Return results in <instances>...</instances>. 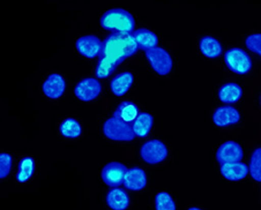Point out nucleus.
I'll list each match as a JSON object with an SVG mask.
<instances>
[{"mask_svg": "<svg viewBox=\"0 0 261 210\" xmlns=\"http://www.w3.org/2000/svg\"><path fill=\"white\" fill-rule=\"evenodd\" d=\"M138 49L139 46L132 34H112L103 42L99 57H104L119 66L125 59L136 54Z\"/></svg>", "mask_w": 261, "mask_h": 210, "instance_id": "obj_1", "label": "nucleus"}, {"mask_svg": "<svg viewBox=\"0 0 261 210\" xmlns=\"http://www.w3.org/2000/svg\"><path fill=\"white\" fill-rule=\"evenodd\" d=\"M101 25L114 34H133L136 21L129 12L123 8H114L104 13L101 17Z\"/></svg>", "mask_w": 261, "mask_h": 210, "instance_id": "obj_2", "label": "nucleus"}, {"mask_svg": "<svg viewBox=\"0 0 261 210\" xmlns=\"http://www.w3.org/2000/svg\"><path fill=\"white\" fill-rule=\"evenodd\" d=\"M103 133L108 139L114 141H132L136 138L132 125L126 124L117 118L112 117L104 122Z\"/></svg>", "mask_w": 261, "mask_h": 210, "instance_id": "obj_3", "label": "nucleus"}, {"mask_svg": "<svg viewBox=\"0 0 261 210\" xmlns=\"http://www.w3.org/2000/svg\"><path fill=\"white\" fill-rule=\"evenodd\" d=\"M224 61L230 71L239 74V75L247 74L252 68V60L250 56L239 47H233V49L225 52Z\"/></svg>", "mask_w": 261, "mask_h": 210, "instance_id": "obj_4", "label": "nucleus"}, {"mask_svg": "<svg viewBox=\"0 0 261 210\" xmlns=\"http://www.w3.org/2000/svg\"><path fill=\"white\" fill-rule=\"evenodd\" d=\"M146 58L149 61L150 66L160 75H167L172 69V59L168 51L162 47L156 46L154 49L146 51Z\"/></svg>", "mask_w": 261, "mask_h": 210, "instance_id": "obj_5", "label": "nucleus"}, {"mask_svg": "<svg viewBox=\"0 0 261 210\" xmlns=\"http://www.w3.org/2000/svg\"><path fill=\"white\" fill-rule=\"evenodd\" d=\"M140 155L146 163L155 165L167 159L168 148L160 140H150L142 144Z\"/></svg>", "mask_w": 261, "mask_h": 210, "instance_id": "obj_6", "label": "nucleus"}, {"mask_svg": "<svg viewBox=\"0 0 261 210\" xmlns=\"http://www.w3.org/2000/svg\"><path fill=\"white\" fill-rule=\"evenodd\" d=\"M102 91V86L94 77H86L81 80L74 88V94L82 102H90L97 97Z\"/></svg>", "mask_w": 261, "mask_h": 210, "instance_id": "obj_7", "label": "nucleus"}, {"mask_svg": "<svg viewBox=\"0 0 261 210\" xmlns=\"http://www.w3.org/2000/svg\"><path fill=\"white\" fill-rule=\"evenodd\" d=\"M127 168L118 162H111L107 164L102 170V179L106 185L110 187H118L124 183L125 174L127 172Z\"/></svg>", "mask_w": 261, "mask_h": 210, "instance_id": "obj_8", "label": "nucleus"}, {"mask_svg": "<svg viewBox=\"0 0 261 210\" xmlns=\"http://www.w3.org/2000/svg\"><path fill=\"white\" fill-rule=\"evenodd\" d=\"M75 46L81 56L93 59L101 56L103 42H101V39L94 36V35H87V36H82L77 39Z\"/></svg>", "mask_w": 261, "mask_h": 210, "instance_id": "obj_9", "label": "nucleus"}, {"mask_svg": "<svg viewBox=\"0 0 261 210\" xmlns=\"http://www.w3.org/2000/svg\"><path fill=\"white\" fill-rule=\"evenodd\" d=\"M244 156L242 147L233 141H228L222 144L216 152V159L221 164L237 163L241 162Z\"/></svg>", "mask_w": 261, "mask_h": 210, "instance_id": "obj_10", "label": "nucleus"}, {"mask_svg": "<svg viewBox=\"0 0 261 210\" xmlns=\"http://www.w3.org/2000/svg\"><path fill=\"white\" fill-rule=\"evenodd\" d=\"M66 89V81L59 74H51L42 86V91L46 97L51 99H57L62 97Z\"/></svg>", "mask_w": 261, "mask_h": 210, "instance_id": "obj_11", "label": "nucleus"}, {"mask_svg": "<svg viewBox=\"0 0 261 210\" xmlns=\"http://www.w3.org/2000/svg\"><path fill=\"white\" fill-rule=\"evenodd\" d=\"M241 115L232 107H221L217 109L213 115V121L219 127H227V126L237 124Z\"/></svg>", "mask_w": 261, "mask_h": 210, "instance_id": "obj_12", "label": "nucleus"}, {"mask_svg": "<svg viewBox=\"0 0 261 210\" xmlns=\"http://www.w3.org/2000/svg\"><path fill=\"white\" fill-rule=\"evenodd\" d=\"M147 185L146 172L140 168L128 169L124 178V186L129 191H141Z\"/></svg>", "mask_w": 261, "mask_h": 210, "instance_id": "obj_13", "label": "nucleus"}, {"mask_svg": "<svg viewBox=\"0 0 261 210\" xmlns=\"http://www.w3.org/2000/svg\"><path fill=\"white\" fill-rule=\"evenodd\" d=\"M247 173H249V168H247L246 164L242 163V162L225 163L221 165V174L230 181L242 180V179L246 178Z\"/></svg>", "mask_w": 261, "mask_h": 210, "instance_id": "obj_14", "label": "nucleus"}, {"mask_svg": "<svg viewBox=\"0 0 261 210\" xmlns=\"http://www.w3.org/2000/svg\"><path fill=\"white\" fill-rule=\"evenodd\" d=\"M133 81H134V77L132 73L129 72L120 73L112 78V81L110 83L111 91L116 96H124L129 90L130 87H132Z\"/></svg>", "mask_w": 261, "mask_h": 210, "instance_id": "obj_15", "label": "nucleus"}, {"mask_svg": "<svg viewBox=\"0 0 261 210\" xmlns=\"http://www.w3.org/2000/svg\"><path fill=\"white\" fill-rule=\"evenodd\" d=\"M132 35L134 39H136L139 49L148 51L158 46L159 38L155 35V33L150 32V30L141 28L136 30V32H133Z\"/></svg>", "mask_w": 261, "mask_h": 210, "instance_id": "obj_16", "label": "nucleus"}, {"mask_svg": "<svg viewBox=\"0 0 261 210\" xmlns=\"http://www.w3.org/2000/svg\"><path fill=\"white\" fill-rule=\"evenodd\" d=\"M107 204L112 210H126L129 205V198L125 191L114 188L107 195Z\"/></svg>", "mask_w": 261, "mask_h": 210, "instance_id": "obj_17", "label": "nucleus"}, {"mask_svg": "<svg viewBox=\"0 0 261 210\" xmlns=\"http://www.w3.org/2000/svg\"><path fill=\"white\" fill-rule=\"evenodd\" d=\"M153 122L154 119L149 113H139L137 119L132 124L134 135L138 138H146L149 134L151 127H153Z\"/></svg>", "mask_w": 261, "mask_h": 210, "instance_id": "obj_18", "label": "nucleus"}, {"mask_svg": "<svg viewBox=\"0 0 261 210\" xmlns=\"http://www.w3.org/2000/svg\"><path fill=\"white\" fill-rule=\"evenodd\" d=\"M139 115V109L136 104L132 102H123L118 105L117 110L115 111L114 117L121 121L126 122V124L132 125L134 120L137 119Z\"/></svg>", "mask_w": 261, "mask_h": 210, "instance_id": "obj_19", "label": "nucleus"}, {"mask_svg": "<svg viewBox=\"0 0 261 210\" xmlns=\"http://www.w3.org/2000/svg\"><path fill=\"white\" fill-rule=\"evenodd\" d=\"M243 95V89L242 87L237 85V83L230 82V83H225L224 86L221 87V89L219 91V97L223 103H236L241 99Z\"/></svg>", "mask_w": 261, "mask_h": 210, "instance_id": "obj_20", "label": "nucleus"}, {"mask_svg": "<svg viewBox=\"0 0 261 210\" xmlns=\"http://www.w3.org/2000/svg\"><path fill=\"white\" fill-rule=\"evenodd\" d=\"M200 50L207 58H217L222 54V45L216 38L204 36L200 41Z\"/></svg>", "mask_w": 261, "mask_h": 210, "instance_id": "obj_21", "label": "nucleus"}, {"mask_svg": "<svg viewBox=\"0 0 261 210\" xmlns=\"http://www.w3.org/2000/svg\"><path fill=\"white\" fill-rule=\"evenodd\" d=\"M60 133H62L63 137L67 139H76L81 135L82 127L79 121L73 119V118H68L60 125Z\"/></svg>", "mask_w": 261, "mask_h": 210, "instance_id": "obj_22", "label": "nucleus"}, {"mask_svg": "<svg viewBox=\"0 0 261 210\" xmlns=\"http://www.w3.org/2000/svg\"><path fill=\"white\" fill-rule=\"evenodd\" d=\"M34 170H35L34 161L32 159H29V157H27V159H23L20 162L19 169H17L16 180L21 183L28 181L33 176Z\"/></svg>", "mask_w": 261, "mask_h": 210, "instance_id": "obj_23", "label": "nucleus"}, {"mask_svg": "<svg viewBox=\"0 0 261 210\" xmlns=\"http://www.w3.org/2000/svg\"><path fill=\"white\" fill-rule=\"evenodd\" d=\"M118 67L116 64L112 63L104 57H99L98 64L96 66V71H95V74L98 78H107L108 76H110L112 73L115 72V69Z\"/></svg>", "mask_w": 261, "mask_h": 210, "instance_id": "obj_24", "label": "nucleus"}, {"mask_svg": "<svg viewBox=\"0 0 261 210\" xmlns=\"http://www.w3.org/2000/svg\"><path fill=\"white\" fill-rule=\"evenodd\" d=\"M249 171L255 181L261 182V148L255 149L252 154Z\"/></svg>", "mask_w": 261, "mask_h": 210, "instance_id": "obj_25", "label": "nucleus"}, {"mask_svg": "<svg viewBox=\"0 0 261 210\" xmlns=\"http://www.w3.org/2000/svg\"><path fill=\"white\" fill-rule=\"evenodd\" d=\"M156 210H176L175 201L167 192H161L155 196Z\"/></svg>", "mask_w": 261, "mask_h": 210, "instance_id": "obj_26", "label": "nucleus"}, {"mask_svg": "<svg viewBox=\"0 0 261 210\" xmlns=\"http://www.w3.org/2000/svg\"><path fill=\"white\" fill-rule=\"evenodd\" d=\"M12 156L6 152L0 154V179L6 178L12 169Z\"/></svg>", "mask_w": 261, "mask_h": 210, "instance_id": "obj_27", "label": "nucleus"}, {"mask_svg": "<svg viewBox=\"0 0 261 210\" xmlns=\"http://www.w3.org/2000/svg\"><path fill=\"white\" fill-rule=\"evenodd\" d=\"M246 47L250 51L259 55L261 57V34H253L250 35L245 41Z\"/></svg>", "mask_w": 261, "mask_h": 210, "instance_id": "obj_28", "label": "nucleus"}, {"mask_svg": "<svg viewBox=\"0 0 261 210\" xmlns=\"http://www.w3.org/2000/svg\"><path fill=\"white\" fill-rule=\"evenodd\" d=\"M189 210H201V209H199V208H195V207H193V208H190Z\"/></svg>", "mask_w": 261, "mask_h": 210, "instance_id": "obj_29", "label": "nucleus"}, {"mask_svg": "<svg viewBox=\"0 0 261 210\" xmlns=\"http://www.w3.org/2000/svg\"><path fill=\"white\" fill-rule=\"evenodd\" d=\"M260 103H261V98H260Z\"/></svg>", "mask_w": 261, "mask_h": 210, "instance_id": "obj_30", "label": "nucleus"}]
</instances>
